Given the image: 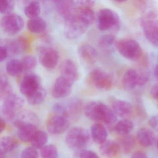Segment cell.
<instances>
[{
	"label": "cell",
	"instance_id": "f1b7e54d",
	"mask_svg": "<svg viewBox=\"0 0 158 158\" xmlns=\"http://www.w3.org/2000/svg\"><path fill=\"white\" fill-rule=\"evenodd\" d=\"M46 89L41 86L35 92L27 98V102L32 105H38L41 104L47 97Z\"/></svg>",
	"mask_w": 158,
	"mask_h": 158
},
{
	"label": "cell",
	"instance_id": "ee69618b",
	"mask_svg": "<svg viewBox=\"0 0 158 158\" xmlns=\"http://www.w3.org/2000/svg\"><path fill=\"white\" fill-rule=\"evenodd\" d=\"M130 158H148L147 155L142 152H135L131 156Z\"/></svg>",
	"mask_w": 158,
	"mask_h": 158
},
{
	"label": "cell",
	"instance_id": "4316f807",
	"mask_svg": "<svg viewBox=\"0 0 158 158\" xmlns=\"http://www.w3.org/2000/svg\"><path fill=\"white\" fill-rule=\"evenodd\" d=\"M19 142L17 139L13 137H3L0 142V152L7 153L15 150L18 148Z\"/></svg>",
	"mask_w": 158,
	"mask_h": 158
},
{
	"label": "cell",
	"instance_id": "836d02e7",
	"mask_svg": "<svg viewBox=\"0 0 158 158\" xmlns=\"http://www.w3.org/2000/svg\"><path fill=\"white\" fill-rule=\"evenodd\" d=\"M40 154L42 158H59L58 148L53 144L46 145L40 149Z\"/></svg>",
	"mask_w": 158,
	"mask_h": 158
},
{
	"label": "cell",
	"instance_id": "30bf717a",
	"mask_svg": "<svg viewBox=\"0 0 158 158\" xmlns=\"http://www.w3.org/2000/svg\"><path fill=\"white\" fill-rule=\"evenodd\" d=\"M14 124L17 129V135L23 142H30L39 129L35 124L25 121L22 118H17Z\"/></svg>",
	"mask_w": 158,
	"mask_h": 158
},
{
	"label": "cell",
	"instance_id": "d6986e66",
	"mask_svg": "<svg viewBox=\"0 0 158 158\" xmlns=\"http://www.w3.org/2000/svg\"><path fill=\"white\" fill-rule=\"evenodd\" d=\"M4 46L7 48L9 53L17 55L29 48V44L25 37L20 36L17 39L8 41Z\"/></svg>",
	"mask_w": 158,
	"mask_h": 158
},
{
	"label": "cell",
	"instance_id": "5b68a950",
	"mask_svg": "<svg viewBox=\"0 0 158 158\" xmlns=\"http://www.w3.org/2000/svg\"><path fill=\"white\" fill-rule=\"evenodd\" d=\"M115 48L118 52L125 58L136 61L142 56V50L136 40L131 39H123L116 41Z\"/></svg>",
	"mask_w": 158,
	"mask_h": 158
},
{
	"label": "cell",
	"instance_id": "83f0119b",
	"mask_svg": "<svg viewBox=\"0 0 158 158\" xmlns=\"http://www.w3.org/2000/svg\"><path fill=\"white\" fill-rule=\"evenodd\" d=\"M134 127V123L132 121L125 119L117 122L114 128L118 134L125 136L129 135Z\"/></svg>",
	"mask_w": 158,
	"mask_h": 158
},
{
	"label": "cell",
	"instance_id": "8d00e7d4",
	"mask_svg": "<svg viewBox=\"0 0 158 158\" xmlns=\"http://www.w3.org/2000/svg\"><path fill=\"white\" fill-rule=\"evenodd\" d=\"M115 37L113 35H106L102 36L99 40V44L102 48H108L113 45L116 41Z\"/></svg>",
	"mask_w": 158,
	"mask_h": 158
},
{
	"label": "cell",
	"instance_id": "7a4b0ae2",
	"mask_svg": "<svg viewBox=\"0 0 158 158\" xmlns=\"http://www.w3.org/2000/svg\"><path fill=\"white\" fill-rule=\"evenodd\" d=\"M84 107L81 100L72 98L64 102L55 103L52 108V111L63 115L70 121H74L81 116Z\"/></svg>",
	"mask_w": 158,
	"mask_h": 158
},
{
	"label": "cell",
	"instance_id": "d4e9b609",
	"mask_svg": "<svg viewBox=\"0 0 158 158\" xmlns=\"http://www.w3.org/2000/svg\"><path fill=\"white\" fill-rule=\"evenodd\" d=\"M137 138L139 143L145 147L152 146L155 141V135L151 129L142 128L138 131Z\"/></svg>",
	"mask_w": 158,
	"mask_h": 158
},
{
	"label": "cell",
	"instance_id": "bcb514c9",
	"mask_svg": "<svg viewBox=\"0 0 158 158\" xmlns=\"http://www.w3.org/2000/svg\"><path fill=\"white\" fill-rule=\"evenodd\" d=\"M154 74H155V77L158 79V63L157 64L155 69H154Z\"/></svg>",
	"mask_w": 158,
	"mask_h": 158
},
{
	"label": "cell",
	"instance_id": "b9f144b4",
	"mask_svg": "<svg viewBox=\"0 0 158 158\" xmlns=\"http://www.w3.org/2000/svg\"><path fill=\"white\" fill-rule=\"evenodd\" d=\"M150 126L154 130L158 131V115L152 116L149 121Z\"/></svg>",
	"mask_w": 158,
	"mask_h": 158
},
{
	"label": "cell",
	"instance_id": "4dcf8cb0",
	"mask_svg": "<svg viewBox=\"0 0 158 158\" xmlns=\"http://www.w3.org/2000/svg\"><path fill=\"white\" fill-rule=\"evenodd\" d=\"M40 10V3L38 1H34L29 2L25 7L24 12L26 16L30 19L39 16Z\"/></svg>",
	"mask_w": 158,
	"mask_h": 158
},
{
	"label": "cell",
	"instance_id": "4fadbf2b",
	"mask_svg": "<svg viewBox=\"0 0 158 158\" xmlns=\"http://www.w3.org/2000/svg\"><path fill=\"white\" fill-rule=\"evenodd\" d=\"M90 84L98 89L109 90L112 87L113 80L110 76L102 70L94 69L89 76Z\"/></svg>",
	"mask_w": 158,
	"mask_h": 158
},
{
	"label": "cell",
	"instance_id": "74e56055",
	"mask_svg": "<svg viewBox=\"0 0 158 158\" xmlns=\"http://www.w3.org/2000/svg\"><path fill=\"white\" fill-rule=\"evenodd\" d=\"M14 2L11 0H2L0 3V12L6 15L11 13L14 8Z\"/></svg>",
	"mask_w": 158,
	"mask_h": 158
},
{
	"label": "cell",
	"instance_id": "484cf974",
	"mask_svg": "<svg viewBox=\"0 0 158 158\" xmlns=\"http://www.w3.org/2000/svg\"><path fill=\"white\" fill-rule=\"evenodd\" d=\"M47 24L43 18L38 16L30 19L27 23L28 30L34 34H41L47 29Z\"/></svg>",
	"mask_w": 158,
	"mask_h": 158
},
{
	"label": "cell",
	"instance_id": "c3c4849f",
	"mask_svg": "<svg viewBox=\"0 0 158 158\" xmlns=\"http://www.w3.org/2000/svg\"><path fill=\"white\" fill-rule=\"evenodd\" d=\"M156 146H157V148L158 149V138L157 139V142H156Z\"/></svg>",
	"mask_w": 158,
	"mask_h": 158
},
{
	"label": "cell",
	"instance_id": "8fae6325",
	"mask_svg": "<svg viewBox=\"0 0 158 158\" xmlns=\"http://www.w3.org/2000/svg\"><path fill=\"white\" fill-rule=\"evenodd\" d=\"M70 124V121L66 117L53 112L47 121V129L52 135H61L67 130Z\"/></svg>",
	"mask_w": 158,
	"mask_h": 158
},
{
	"label": "cell",
	"instance_id": "7402d4cb",
	"mask_svg": "<svg viewBox=\"0 0 158 158\" xmlns=\"http://www.w3.org/2000/svg\"><path fill=\"white\" fill-rule=\"evenodd\" d=\"M91 138L97 144L101 145L107 140L108 132L105 127L100 123L92 125L91 127Z\"/></svg>",
	"mask_w": 158,
	"mask_h": 158
},
{
	"label": "cell",
	"instance_id": "cb8c5ba5",
	"mask_svg": "<svg viewBox=\"0 0 158 158\" xmlns=\"http://www.w3.org/2000/svg\"><path fill=\"white\" fill-rule=\"evenodd\" d=\"M112 108L116 115L122 118L128 117L132 113V106L129 102L125 101H114L112 104Z\"/></svg>",
	"mask_w": 158,
	"mask_h": 158
},
{
	"label": "cell",
	"instance_id": "44dd1931",
	"mask_svg": "<svg viewBox=\"0 0 158 158\" xmlns=\"http://www.w3.org/2000/svg\"><path fill=\"white\" fill-rule=\"evenodd\" d=\"M100 152L106 158H111L116 156L121 150L120 144L112 139L107 140L100 145Z\"/></svg>",
	"mask_w": 158,
	"mask_h": 158
},
{
	"label": "cell",
	"instance_id": "ffe728a7",
	"mask_svg": "<svg viewBox=\"0 0 158 158\" xmlns=\"http://www.w3.org/2000/svg\"><path fill=\"white\" fill-rule=\"evenodd\" d=\"M74 16L88 26L94 23L95 19L94 11L89 6H77Z\"/></svg>",
	"mask_w": 158,
	"mask_h": 158
},
{
	"label": "cell",
	"instance_id": "ba28073f",
	"mask_svg": "<svg viewBox=\"0 0 158 158\" xmlns=\"http://www.w3.org/2000/svg\"><path fill=\"white\" fill-rule=\"evenodd\" d=\"M23 19L19 15L9 14L4 15L1 21V26L3 32L10 35L20 33L24 27Z\"/></svg>",
	"mask_w": 158,
	"mask_h": 158
},
{
	"label": "cell",
	"instance_id": "9c48e42d",
	"mask_svg": "<svg viewBox=\"0 0 158 158\" xmlns=\"http://www.w3.org/2000/svg\"><path fill=\"white\" fill-rule=\"evenodd\" d=\"M149 77L145 72L130 69L126 72L122 79V85L126 89H131L137 86L145 85L148 81Z\"/></svg>",
	"mask_w": 158,
	"mask_h": 158
},
{
	"label": "cell",
	"instance_id": "8992f818",
	"mask_svg": "<svg viewBox=\"0 0 158 158\" xmlns=\"http://www.w3.org/2000/svg\"><path fill=\"white\" fill-rule=\"evenodd\" d=\"M97 26L101 31L113 30L117 31L120 26V17L110 9H101L97 16Z\"/></svg>",
	"mask_w": 158,
	"mask_h": 158
},
{
	"label": "cell",
	"instance_id": "603a6c76",
	"mask_svg": "<svg viewBox=\"0 0 158 158\" xmlns=\"http://www.w3.org/2000/svg\"><path fill=\"white\" fill-rule=\"evenodd\" d=\"M78 55L85 62L93 64L96 62L98 57L97 51L92 46L89 45H84L78 49Z\"/></svg>",
	"mask_w": 158,
	"mask_h": 158
},
{
	"label": "cell",
	"instance_id": "277c9868",
	"mask_svg": "<svg viewBox=\"0 0 158 158\" xmlns=\"http://www.w3.org/2000/svg\"><path fill=\"white\" fill-rule=\"evenodd\" d=\"M25 101L22 97L13 94L3 100L2 112L5 120L14 121L19 116L24 106Z\"/></svg>",
	"mask_w": 158,
	"mask_h": 158
},
{
	"label": "cell",
	"instance_id": "e575fe53",
	"mask_svg": "<svg viewBox=\"0 0 158 158\" xmlns=\"http://www.w3.org/2000/svg\"><path fill=\"white\" fill-rule=\"evenodd\" d=\"M135 139L133 135H128L123 136L121 139L120 144L121 149L122 148L125 153L130 152L135 145Z\"/></svg>",
	"mask_w": 158,
	"mask_h": 158
},
{
	"label": "cell",
	"instance_id": "3957f363",
	"mask_svg": "<svg viewBox=\"0 0 158 158\" xmlns=\"http://www.w3.org/2000/svg\"><path fill=\"white\" fill-rule=\"evenodd\" d=\"M91 135L85 128L76 127L71 128L65 137L68 147L73 150H82L89 144Z\"/></svg>",
	"mask_w": 158,
	"mask_h": 158
},
{
	"label": "cell",
	"instance_id": "6da1fadb",
	"mask_svg": "<svg viewBox=\"0 0 158 158\" xmlns=\"http://www.w3.org/2000/svg\"><path fill=\"white\" fill-rule=\"evenodd\" d=\"M84 112L90 120L102 122L109 125L114 124L117 121V115L112 109L100 102H89L84 107Z\"/></svg>",
	"mask_w": 158,
	"mask_h": 158
},
{
	"label": "cell",
	"instance_id": "7bdbcfd3",
	"mask_svg": "<svg viewBox=\"0 0 158 158\" xmlns=\"http://www.w3.org/2000/svg\"><path fill=\"white\" fill-rule=\"evenodd\" d=\"M150 93L152 98L158 101V83L155 84L152 87Z\"/></svg>",
	"mask_w": 158,
	"mask_h": 158
},
{
	"label": "cell",
	"instance_id": "f546056e",
	"mask_svg": "<svg viewBox=\"0 0 158 158\" xmlns=\"http://www.w3.org/2000/svg\"><path fill=\"white\" fill-rule=\"evenodd\" d=\"M6 70L7 73L12 77L18 76L23 72L21 61L17 59L9 61L6 64Z\"/></svg>",
	"mask_w": 158,
	"mask_h": 158
},
{
	"label": "cell",
	"instance_id": "52a82bcc",
	"mask_svg": "<svg viewBox=\"0 0 158 158\" xmlns=\"http://www.w3.org/2000/svg\"><path fill=\"white\" fill-rule=\"evenodd\" d=\"M140 24L147 39L158 47V17L153 13L148 14L140 20Z\"/></svg>",
	"mask_w": 158,
	"mask_h": 158
},
{
	"label": "cell",
	"instance_id": "f6af8a7d",
	"mask_svg": "<svg viewBox=\"0 0 158 158\" xmlns=\"http://www.w3.org/2000/svg\"><path fill=\"white\" fill-rule=\"evenodd\" d=\"M6 126H7V124H6V121L4 118L1 117L0 119V132L1 133L4 131L6 128Z\"/></svg>",
	"mask_w": 158,
	"mask_h": 158
},
{
	"label": "cell",
	"instance_id": "d6a6232c",
	"mask_svg": "<svg viewBox=\"0 0 158 158\" xmlns=\"http://www.w3.org/2000/svg\"><path fill=\"white\" fill-rule=\"evenodd\" d=\"M13 88L9 79L5 76H1L0 80V98L4 100L5 98L11 95Z\"/></svg>",
	"mask_w": 158,
	"mask_h": 158
},
{
	"label": "cell",
	"instance_id": "1f68e13d",
	"mask_svg": "<svg viewBox=\"0 0 158 158\" xmlns=\"http://www.w3.org/2000/svg\"><path fill=\"white\" fill-rule=\"evenodd\" d=\"M48 141V135L46 132L39 130L31 141L32 146L36 149L42 148Z\"/></svg>",
	"mask_w": 158,
	"mask_h": 158
},
{
	"label": "cell",
	"instance_id": "7c38bea8",
	"mask_svg": "<svg viewBox=\"0 0 158 158\" xmlns=\"http://www.w3.org/2000/svg\"><path fill=\"white\" fill-rule=\"evenodd\" d=\"M89 26L85 24L74 16L66 21L64 28L65 36L70 40H74L81 37L87 30Z\"/></svg>",
	"mask_w": 158,
	"mask_h": 158
},
{
	"label": "cell",
	"instance_id": "d590c367",
	"mask_svg": "<svg viewBox=\"0 0 158 158\" xmlns=\"http://www.w3.org/2000/svg\"><path fill=\"white\" fill-rule=\"evenodd\" d=\"M21 61L23 71H31L36 66V59L33 55L25 56Z\"/></svg>",
	"mask_w": 158,
	"mask_h": 158
},
{
	"label": "cell",
	"instance_id": "7dc6e473",
	"mask_svg": "<svg viewBox=\"0 0 158 158\" xmlns=\"http://www.w3.org/2000/svg\"><path fill=\"white\" fill-rule=\"evenodd\" d=\"M7 154L3 152H0V158H6Z\"/></svg>",
	"mask_w": 158,
	"mask_h": 158
},
{
	"label": "cell",
	"instance_id": "2e32d148",
	"mask_svg": "<svg viewBox=\"0 0 158 158\" xmlns=\"http://www.w3.org/2000/svg\"><path fill=\"white\" fill-rule=\"evenodd\" d=\"M54 4L57 12L65 21L72 19L75 16L77 7L76 1H57L54 2Z\"/></svg>",
	"mask_w": 158,
	"mask_h": 158
},
{
	"label": "cell",
	"instance_id": "ac0fdd59",
	"mask_svg": "<svg viewBox=\"0 0 158 158\" xmlns=\"http://www.w3.org/2000/svg\"><path fill=\"white\" fill-rule=\"evenodd\" d=\"M60 73L61 76L72 85L77 81L79 77L76 64L70 59H67L63 62L60 66Z\"/></svg>",
	"mask_w": 158,
	"mask_h": 158
},
{
	"label": "cell",
	"instance_id": "f35d334b",
	"mask_svg": "<svg viewBox=\"0 0 158 158\" xmlns=\"http://www.w3.org/2000/svg\"><path fill=\"white\" fill-rule=\"evenodd\" d=\"M38 158V152L37 150V149L33 147L26 148L21 153V158Z\"/></svg>",
	"mask_w": 158,
	"mask_h": 158
},
{
	"label": "cell",
	"instance_id": "e0dca14e",
	"mask_svg": "<svg viewBox=\"0 0 158 158\" xmlns=\"http://www.w3.org/2000/svg\"><path fill=\"white\" fill-rule=\"evenodd\" d=\"M72 85L69 81L61 76L55 80L52 90V94L54 98L57 99L66 98L71 94Z\"/></svg>",
	"mask_w": 158,
	"mask_h": 158
},
{
	"label": "cell",
	"instance_id": "60d3db41",
	"mask_svg": "<svg viewBox=\"0 0 158 158\" xmlns=\"http://www.w3.org/2000/svg\"><path fill=\"white\" fill-rule=\"evenodd\" d=\"M9 53L7 48L4 45H2L0 47V62H2L7 59Z\"/></svg>",
	"mask_w": 158,
	"mask_h": 158
},
{
	"label": "cell",
	"instance_id": "5bb4252c",
	"mask_svg": "<svg viewBox=\"0 0 158 158\" xmlns=\"http://www.w3.org/2000/svg\"><path fill=\"white\" fill-rule=\"evenodd\" d=\"M41 86V80L38 75L33 73L27 74L20 82V92L26 98L35 92Z\"/></svg>",
	"mask_w": 158,
	"mask_h": 158
},
{
	"label": "cell",
	"instance_id": "ab89813d",
	"mask_svg": "<svg viewBox=\"0 0 158 158\" xmlns=\"http://www.w3.org/2000/svg\"><path fill=\"white\" fill-rule=\"evenodd\" d=\"M79 158H100L98 155L92 150L84 149L79 153Z\"/></svg>",
	"mask_w": 158,
	"mask_h": 158
},
{
	"label": "cell",
	"instance_id": "9a60e30c",
	"mask_svg": "<svg viewBox=\"0 0 158 158\" xmlns=\"http://www.w3.org/2000/svg\"><path fill=\"white\" fill-rule=\"evenodd\" d=\"M60 59L59 52L55 49L45 48L40 52L39 60L40 64L45 68L52 69L55 68Z\"/></svg>",
	"mask_w": 158,
	"mask_h": 158
}]
</instances>
